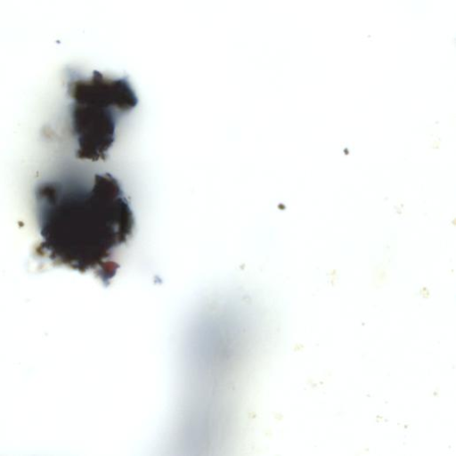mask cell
Returning <instances> with one entry per match:
<instances>
[{
	"label": "cell",
	"mask_w": 456,
	"mask_h": 456,
	"mask_svg": "<svg viewBox=\"0 0 456 456\" xmlns=\"http://www.w3.org/2000/svg\"><path fill=\"white\" fill-rule=\"evenodd\" d=\"M42 242L57 265L92 271L105 284L116 275L118 250L131 238L134 217L118 181L95 174L88 185L41 183L36 191Z\"/></svg>",
	"instance_id": "1"
},
{
	"label": "cell",
	"mask_w": 456,
	"mask_h": 456,
	"mask_svg": "<svg viewBox=\"0 0 456 456\" xmlns=\"http://www.w3.org/2000/svg\"><path fill=\"white\" fill-rule=\"evenodd\" d=\"M68 92L73 100L70 116L77 158L105 159L118 122L138 103L134 90L125 78L113 79L94 72L90 78L69 82Z\"/></svg>",
	"instance_id": "2"
}]
</instances>
